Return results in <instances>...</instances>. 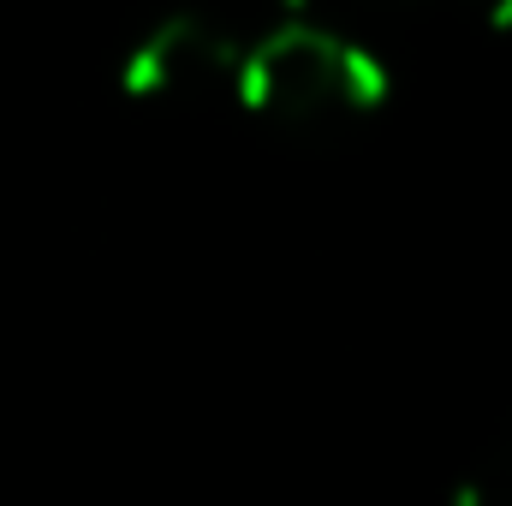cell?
<instances>
[{
	"label": "cell",
	"instance_id": "6da1fadb",
	"mask_svg": "<svg viewBox=\"0 0 512 506\" xmlns=\"http://www.w3.org/2000/svg\"><path fill=\"white\" fill-rule=\"evenodd\" d=\"M233 102L280 131H334L387 102V66L346 30L280 18L245 36Z\"/></svg>",
	"mask_w": 512,
	"mask_h": 506
},
{
	"label": "cell",
	"instance_id": "7a4b0ae2",
	"mask_svg": "<svg viewBox=\"0 0 512 506\" xmlns=\"http://www.w3.org/2000/svg\"><path fill=\"white\" fill-rule=\"evenodd\" d=\"M245 60V36L227 30L209 12H167L155 18L120 60V90L137 102H197L227 90L239 78Z\"/></svg>",
	"mask_w": 512,
	"mask_h": 506
},
{
	"label": "cell",
	"instance_id": "3957f363",
	"mask_svg": "<svg viewBox=\"0 0 512 506\" xmlns=\"http://www.w3.org/2000/svg\"><path fill=\"white\" fill-rule=\"evenodd\" d=\"M453 506H512V447L495 453V459L453 495Z\"/></svg>",
	"mask_w": 512,
	"mask_h": 506
}]
</instances>
